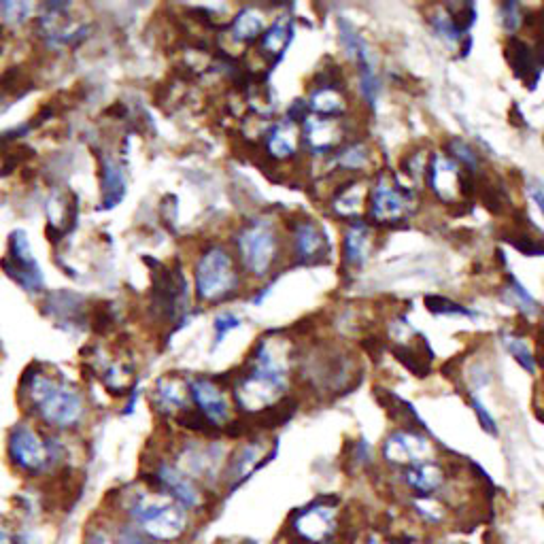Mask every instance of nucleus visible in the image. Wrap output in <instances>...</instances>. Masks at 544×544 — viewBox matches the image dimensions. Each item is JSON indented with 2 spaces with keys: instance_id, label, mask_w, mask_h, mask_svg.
Masks as SVG:
<instances>
[{
  "instance_id": "nucleus-1",
  "label": "nucleus",
  "mask_w": 544,
  "mask_h": 544,
  "mask_svg": "<svg viewBox=\"0 0 544 544\" xmlns=\"http://www.w3.org/2000/svg\"><path fill=\"white\" fill-rule=\"evenodd\" d=\"M102 513L130 523L147 538L162 544L190 542L198 521L190 510L143 479L113 491L107 500V510Z\"/></svg>"
},
{
  "instance_id": "nucleus-2",
  "label": "nucleus",
  "mask_w": 544,
  "mask_h": 544,
  "mask_svg": "<svg viewBox=\"0 0 544 544\" xmlns=\"http://www.w3.org/2000/svg\"><path fill=\"white\" fill-rule=\"evenodd\" d=\"M20 400L28 417L54 434L75 432L88 419V400L83 391L43 368L26 372L20 385Z\"/></svg>"
},
{
  "instance_id": "nucleus-3",
  "label": "nucleus",
  "mask_w": 544,
  "mask_h": 544,
  "mask_svg": "<svg viewBox=\"0 0 544 544\" xmlns=\"http://www.w3.org/2000/svg\"><path fill=\"white\" fill-rule=\"evenodd\" d=\"M5 453L9 466L26 479L56 474L64 462V447L58 434L45 432L32 419L15 423L9 430Z\"/></svg>"
},
{
  "instance_id": "nucleus-4",
  "label": "nucleus",
  "mask_w": 544,
  "mask_h": 544,
  "mask_svg": "<svg viewBox=\"0 0 544 544\" xmlns=\"http://www.w3.org/2000/svg\"><path fill=\"white\" fill-rule=\"evenodd\" d=\"M236 262L245 275L253 279H266L281 260V232L277 221L258 217L238 230Z\"/></svg>"
},
{
  "instance_id": "nucleus-5",
  "label": "nucleus",
  "mask_w": 544,
  "mask_h": 544,
  "mask_svg": "<svg viewBox=\"0 0 544 544\" xmlns=\"http://www.w3.org/2000/svg\"><path fill=\"white\" fill-rule=\"evenodd\" d=\"M241 287V266L224 245L204 249L194 264V289L200 302L215 304L234 296Z\"/></svg>"
},
{
  "instance_id": "nucleus-6",
  "label": "nucleus",
  "mask_w": 544,
  "mask_h": 544,
  "mask_svg": "<svg viewBox=\"0 0 544 544\" xmlns=\"http://www.w3.org/2000/svg\"><path fill=\"white\" fill-rule=\"evenodd\" d=\"M343 530V510L338 500L317 498L289 515L285 536L298 544H338Z\"/></svg>"
},
{
  "instance_id": "nucleus-7",
  "label": "nucleus",
  "mask_w": 544,
  "mask_h": 544,
  "mask_svg": "<svg viewBox=\"0 0 544 544\" xmlns=\"http://www.w3.org/2000/svg\"><path fill=\"white\" fill-rule=\"evenodd\" d=\"M141 479L162 491L170 500H175L177 504L190 510L194 517H202L211 506L209 491L200 483H196L192 476H187L173 459L168 457L153 459L151 470L147 472V476H141Z\"/></svg>"
},
{
  "instance_id": "nucleus-8",
  "label": "nucleus",
  "mask_w": 544,
  "mask_h": 544,
  "mask_svg": "<svg viewBox=\"0 0 544 544\" xmlns=\"http://www.w3.org/2000/svg\"><path fill=\"white\" fill-rule=\"evenodd\" d=\"M415 209V194L396 175L379 173L368 187L366 217L370 224L396 226Z\"/></svg>"
},
{
  "instance_id": "nucleus-9",
  "label": "nucleus",
  "mask_w": 544,
  "mask_h": 544,
  "mask_svg": "<svg viewBox=\"0 0 544 544\" xmlns=\"http://www.w3.org/2000/svg\"><path fill=\"white\" fill-rule=\"evenodd\" d=\"M277 455V440H272V445L258 436V438H249L241 442L234 451H230L228 462L224 468V476H221V487L224 491L230 493L236 491L241 485H245L251 476L262 470L272 457Z\"/></svg>"
},
{
  "instance_id": "nucleus-10",
  "label": "nucleus",
  "mask_w": 544,
  "mask_h": 544,
  "mask_svg": "<svg viewBox=\"0 0 544 544\" xmlns=\"http://www.w3.org/2000/svg\"><path fill=\"white\" fill-rule=\"evenodd\" d=\"M192 408L209 425V430H226L234 423V404L215 379L194 377L190 379Z\"/></svg>"
},
{
  "instance_id": "nucleus-11",
  "label": "nucleus",
  "mask_w": 544,
  "mask_h": 544,
  "mask_svg": "<svg viewBox=\"0 0 544 544\" xmlns=\"http://www.w3.org/2000/svg\"><path fill=\"white\" fill-rule=\"evenodd\" d=\"M383 462L396 470L411 468L434 459V445L428 436L411 428H396L389 432L381 445Z\"/></svg>"
},
{
  "instance_id": "nucleus-12",
  "label": "nucleus",
  "mask_w": 544,
  "mask_h": 544,
  "mask_svg": "<svg viewBox=\"0 0 544 544\" xmlns=\"http://www.w3.org/2000/svg\"><path fill=\"white\" fill-rule=\"evenodd\" d=\"M470 175L445 151H436L430 156L425 183L436 200L442 204H455L468 194Z\"/></svg>"
},
{
  "instance_id": "nucleus-13",
  "label": "nucleus",
  "mask_w": 544,
  "mask_h": 544,
  "mask_svg": "<svg viewBox=\"0 0 544 544\" xmlns=\"http://www.w3.org/2000/svg\"><path fill=\"white\" fill-rule=\"evenodd\" d=\"M300 141L313 158H330L349 141L345 119L309 115L300 124Z\"/></svg>"
},
{
  "instance_id": "nucleus-14",
  "label": "nucleus",
  "mask_w": 544,
  "mask_h": 544,
  "mask_svg": "<svg viewBox=\"0 0 544 544\" xmlns=\"http://www.w3.org/2000/svg\"><path fill=\"white\" fill-rule=\"evenodd\" d=\"M3 268L7 270L9 277L15 279L17 285L26 289V292H37V289L43 285V275L37 260H34L30 241L24 230H17L11 234Z\"/></svg>"
},
{
  "instance_id": "nucleus-15",
  "label": "nucleus",
  "mask_w": 544,
  "mask_h": 544,
  "mask_svg": "<svg viewBox=\"0 0 544 544\" xmlns=\"http://www.w3.org/2000/svg\"><path fill=\"white\" fill-rule=\"evenodd\" d=\"M474 20V5H445L432 11L430 26L442 43L451 51H457L470 34Z\"/></svg>"
},
{
  "instance_id": "nucleus-16",
  "label": "nucleus",
  "mask_w": 544,
  "mask_h": 544,
  "mask_svg": "<svg viewBox=\"0 0 544 544\" xmlns=\"http://www.w3.org/2000/svg\"><path fill=\"white\" fill-rule=\"evenodd\" d=\"M289 245L298 264H317L330 255L326 232L313 219H296L289 228Z\"/></svg>"
},
{
  "instance_id": "nucleus-17",
  "label": "nucleus",
  "mask_w": 544,
  "mask_h": 544,
  "mask_svg": "<svg viewBox=\"0 0 544 544\" xmlns=\"http://www.w3.org/2000/svg\"><path fill=\"white\" fill-rule=\"evenodd\" d=\"M151 406L168 419H179L187 411H192L190 381L177 377V374H164L151 389Z\"/></svg>"
},
{
  "instance_id": "nucleus-18",
  "label": "nucleus",
  "mask_w": 544,
  "mask_h": 544,
  "mask_svg": "<svg viewBox=\"0 0 544 544\" xmlns=\"http://www.w3.org/2000/svg\"><path fill=\"white\" fill-rule=\"evenodd\" d=\"M306 109H309V115H319V117H332V119H345L349 113V98L343 85H340V79L334 75L317 81L309 96L304 100Z\"/></svg>"
},
{
  "instance_id": "nucleus-19",
  "label": "nucleus",
  "mask_w": 544,
  "mask_h": 544,
  "mask_svg": "<svg viewBox=\"0 0 544 544\" xmlns=\"http://www.w3.org/2000/svg\"><path fill=\"white\" fill-rule=\"evenodd\" d=\"M400 479L404 487L411 491V496H442V491L447 489L449 474L447 468L442 466L438 459H430L411 468L400 470Z\"/></svg>"
},
{
  "instance_id": "nucleus-20",
  "label": "nucleus",
  "mask_w": 544,
  "mask_h": 544,
  "mask_svg": "<svg viewBox=\"0 0 544 544\" xmlns=\"http://www.w3.org/2000/svg\"><path fill=\"white\" fill-rule=\"evenodd\" d=\"M506 60L513 66L515 75L523 83H527V88L534 90L540 73L544 71V51L540 47L510 37V41L506 43Z\"/></svg>"
},
{
  "instance_id": "nucleus-21",
  "label": "nucleus",
  "mask_w": 544,
  "mask_h": 544,
  "mask_svg": "<svg viewBox=\"0 0 544 544\" xmlns=\"http://www.w3.org/2000/svg\"><path fill=\"white\" fill-rule=\"evenodd\" d=\"M300 128L298 124L289 122L287 117L279 119V122L270 124L264 130V149L268 158L275 162H289L298 156L300 151Z\"/></svg>"
},
{
  "instance_id": "nucleus-22",
  "label": "nucleus",
  "mask_w": 544,
  "mask_h": 544,
  "mask_svg": "<svg viewBox=\"0 0 544 544\" xmlns=\"http://www.w3.org/2000/svg\"><path fill=\"white\" fill-rule=\"evenodd\" d=\"M366 196L368 190L364 183L357 177H351L336 187L330 198V207L336 217L347 219L349 224H353V221H362L366 217Z\"/></svg>"
},
{
  "instance_id": "nucleus-23",
  "label": "nucleus",
  "mask_w": 544,
  "mask_h": 544,
  "mask_svg": "<svg viewBox=\"0 0 544 544\" xmlns=\"http://www.w3.org/2000/svg\"><path fill=\"white\" fill-rule=\"evenodd\" d=\"M372 226L368 221H353L343 232V262L349 270H360L372 251Z\"/></svg>"
},
{
  "instance_id": "nucleus-24",
  "label": "nucleus",
  "mask_w": 544,
  "mask_h": 544,
  "mask_svg": "<svg viewBox=\"0 0 544 544\" xmlns=\"http://www.w3.org/2000/svg\"><path fill=\"white\" fill-rule=\"evenodd\" d=\"M338 43L340 49H343L345 58L355 66V71H368V68H377L372 58V51L368 41L364 39V34L357 30L351 22L338 20Z\"/></svg>"
},
{
  "instance_id": "nucleus-25",
  "label": "nucleus",
  "mask_w": 544,
  "mask_h": 544,
  "mask_svg": "<svg viewBox=\"0 0 544 544\" xmlns=\"http://www.w3.org/2000/svg\"><path fill=\"white\" fill-rule=\"evenodd\" d=\"M294 39V20L289 15H279L275 17V22L266 26L260 37V51L262 56L268 58L275 66L283 54L287 51L289 43Z\"/></svg>"
},
{
  "instance_id": "nucleus-26",
  "label": "nucleus",
  "mask_w": 544,
  "mask_h": 544,
  "mask_svg": "<svg viewBox=\"0 0 544 544\" xmlns=\"http://www.w3.org/2000/svg\"><path fill=\"white\" fill-rule=\"evenodd\" d=\"M330 164L340 170V173H347L349 177L362 175L370 168L372 153L366 141H347L338 151H334L328 158Z\"/></svg>"
},
{
  "instance_id": "nucleus-27",
  "label": "nucleus",
  "mask_w": 544,
  "mask_h": 544,
  "mask_svg": "<svg viewBox=\"0 0 544 544\" xmlns=\"http://www.w3.org/2000/svg\"><path fill=\"white\" fill-rule=\"evenodd\" d=\"M264 30H266V15L255 7H243L234 15L232 26H230L234 41L243 45L258 41Z\"/></svg>"
},
{
  "instance_id": "nucleus-28",
  "label": "nucleus",
  "mask_w": 544,
  "mask_h": 544,
  "mask_svg": "<svg viewBox=\"0 0 544 544\" xmlns=\"http://www.w3.org/2000/svg\"><path fill=\"white\" fill-rule=\"evenodd\" d=\"M102 173H100V192H102V209H113L115 204L122 202L126 194V181L122 166L115 160L105 158L102 162Z\"/></svg>"
},
{
  "instance_id": "nucleus-29",
  "label": "nucleus",
  "mask_w": 544,
  "mask_h": 544,
  "mask_svg": "<svg viewBox=\"0 0 544 544\" xmlns=\"http://www.w3.org/2000/svg\"><path fill=\"white\" fill-rule=\"evenodd\" d=\"M411 510L421 525L440 527L449 519V504L438 496H411Z\"/></svg>"
},
{
  "instance_id": "nucleus-30",
  "label": "nucleus",
  "mask_w": 544,
  "mask_h": 544,
  "mask_svg": "<svg viewBox=\"0 0 544 544\" xmlns=\"http://www.w3.org/2000/svg\"><path fill=\"white\" fill-rule=\"evenodd\" d=\"M504 294H506V302L513 304L521 315H525V317L540 315V304L532 298L530 292H527L523 283L519 279H515L513 275H508V281L504 285Z\"/></svg>"
},
{
  "instance_id": "nucleus-31",
  "label": "nucleus",
  "mask_w": 544,
  "mask_h": 544,
  "mask_svg": "<svg viewBox=\"0 0 544 544\" xmlns=\"http://www.w3.org/2000/svg\"><path fill=\"white\" fill-rule=\"evenodd\" d=\"M79 544H119L115 530H113V521L107 513H100L88 521V525L83 527L81 532V542Z\"/></svg>"
},
{
  "instance_id": "nucleus-32",
  "label": "nucleus",
  "mask_w": 544,
  "mask_h": 544,
  "mask_svg": "<svg viewBox=\"0 0 544 544\" xmlns=\"http://www.w3.org/2000/svg\"><path fill=\"white\" fill-rule=\"evenodd\" d=\"M502 345H504V349L510 353V357H513V360H515L527 374H536V372H538L536 355H534V351L530 349V345H527L519 334L504 332V334H502Z\"/></svg>"
},
{
  "instance_id": "nucleus-33",
  "label": "nucleus",
  "mask_w": 544,
  "mask_h": 544,
  "mask_svg": "<svg viewBox=\"0 0 544 544\" xmlns=\"http://www.w3.org/2000/svg\"><path fill=\"white\" fill-rule=\"evenodd\" d=\"M447 156L453 158L459 166H462L468 175H474L476 170L481 168L479 151H476L468 141L459 139V136H455V139H451L447 143Z\"/></svg>"
},
{
  "instance_id": "nucleus-34",
  "label": "nucleus",
  "mask_w": 544,
  "mask_h": 544,
  "mask_svg": "<svg viewBox=\"0 0 544 544\" xmlns=\"http://www.w3.org/2000/svg\"><path fill=\"white\" fill-rule=\"evenodd\" d=\"M357 88H360V96L368 109H377V102L383 90V81L377 68H368V71H357Z\"/></svg>"
},
{
  "instance_id": "nucleus-35",
  "label": "nucleus",
  "mask_w": 544,
  "mask_h": 544,
  "mask_svg": "<svg viewBox=\"0 0 544 544\" xmlns=\"http://www.w3.org/2000/svg\"><path fill=\"white\" fill-rule=\"evenodd\" d=\"M425 306H428V311L432 315H438V317H449V315L468 317V319L479 317V313L468 309V306H462L459 302L449 300V298H442V296H428V298H425Z\"/></svg>"
},
{
  "instance_id": "nucleus-36",
  "label": "nucleus",
  "mask_w": 544,
  "mask_h": 544,
  "mask_svg": "<svg viewBox=\"0 0 544 544\" xmlns=\"http://www.w3.org/2000/svg\"><path fill=\"white\" fill-rule=\"evenodd\" d=\"M470 406H472V413L476 415V421H479V425H481V430H483L485 434H489V436H498V434H500V428H498L496 417L491 415V411L487 408V404H485L479 396H476L474 391L470 394Z\"/></svg>"
},
{
  "instance_id": "nucleus-37",
  "label": "nucleus",
  "mask_w": 544,
  "mask_h": 544,
  "mask_svg": "<svg viewBox=\"0 0 544 544\" xmlns=\"http://www.w3.org/2000/svg\"><path fill=\"white\" fill-rule=\"evenodd\" d=\"M500 22L502 28L508 32V37H515V32L523 26V9L519 3H504L500 5Z\"/></svg>"
},
{
  "instance_id": "nucleus-38",
  "label": "nucleus",
  "mask_w": 544,
  "mask_h": 544,
  "mask_svg": "<svg viewBox=\"0 0 544 544\" xmlns=\"http://www.w3.org/2000/svg\"><path fill=\"white\" fill-rule=\"evenodd\" d=\"M241 317H236L234 313L226 311V313H219L213 321V330H215V347H219L221 343H224V338L234 332L236 328H241Z\"/></svg>"
},
{
  "instance_id": "nucleus-39",
  "label": "nucleus",
  "mask_w": 544,
  "mask_h": 544,
  "mask_svg": "<svg viewBox=\"0 0 544 544\" xmlns=\"http://www.w3.org/2000/svg\"><path fill=\"white\" fill-rule=\"evenodd\" d=\"M349 459L355 468H362V470L370 468L374 464V451L370 447V442L364 438L355 440L351 445V451H349Z\"/></svg>"
},
{
  "instance_id": "nucleus-40",
  "label": "nucleus",
  "mask_w": 544,
  "mask_h": 544,
  "mask_svg": "<svg viewBox=\"0 0 544 544\" xmlns=\"http://www.w3.org/2000/svg\"><path fill=\"white\" fill-rule=\"evenodd\" d=\"M510 243H513V247L517 251L527 255V258H540V255H544L542 238H534V236H527V234H515L513 238H510Z\"/></svg>"
},
{
  "instance_id": "nucleus-41",
  "label": "nucleus",
  "mask_w": 544,
  "mask_h": 544,
  "mask_svg": "<svg viewBox=\"0 0 544 544\" xmlns=\"http://www.w3.org/2000/svg\"><path fill=\"white\" fill-rule=\"evenodd\" d=\"M0 544H17L15 519L5 513H0Z\"/></svg>"
},
{
  "instance_id": "nucleus-42",
  "label": "nucleus",
  "mask_w": 544,
  "mask_h": 544,
  "mask_svg": "<svg viewBox=\"0 0 544 544\" xmlns=\"http://www.w3.org/2000/svg\"><path fill=\"white\" fill-rule=\"evenodd\" d=\"M530 198L534 200V204L538 207L540 215L544 217V190L540 187V183H532L530 185Z\"/></svg>"
},
{
  "instance_id": "nucleus-43",
  "label": "nucleus",
  "mask_w": 544,
  "mask_h": 544,
  "mask_svg": "<svg viewBox=\"0 0 544 544\" xmlns=\"http://www.w3.org/2000/svg\"><path fill=\"white\" fill-rule=\"evenodd\" d=\"M351 544H387V540H385L381 534L370 532V534H364L362 538L351 540Z\"/></svg>"
},
{
  "instance_id": "nucleus-44",
  "label": "nucleus",
  "mask_w": 544,
  "mask_h": 544,
  "mask_svg": "<svg viewBox=\"0 0 544 544\" xmlns=\"http://www.w3.org/2000/svg\"><path fill=\"white\" fill-rule=\"evenodd\" d=\"M215 544H258V540H253V538H224V540H217Z\"/></svg>"
},
{
  "instance_id": "nucleus-45",
  "label": "nucleus",
  "mask_w": 544,
  "mask_h": 544,
  "mask_svg": "<svg viewBox=\"0 0 544 544\" xmlns=\"http://www.w3.org/2000/svg\"><path fill=\"white\" fill-rule=\"evenodd\" d=\"M402 544H421V542H402Z\"/></svg>"
},
{
  "instance_id": "nucleus-46",
  "label": "nucleus",
  "mask_w": 544,
  "mask_h": 544,
  "mask_svg": "<svg viewBox=\"0 0 544 544\" xmlns=\"http://www.w3.org/2000/svg\"><path fill=\"white\" fill-rule=\"evenodd\" d=\"M542 515H544V504H542Z\"/></svg>"
}]
</instances>
